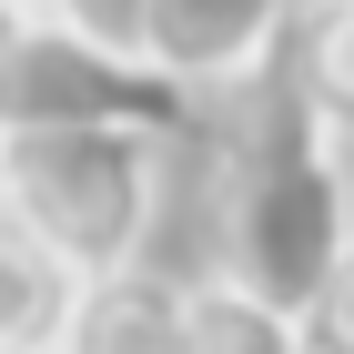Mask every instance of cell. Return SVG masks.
Wrapping results in <instances>:
<instances>
[{
	"label": "cell",
	"mask_w": 354,
	"mask_h": 354,
	"mask_svg": "<svg viewBox=\"0 0 354 354\" xmlns=\"http://www.w3.org/2000/svg\"><path fill=\"white\" fill-rule=\"evenodd\" d=\"M203 233H213V273L253 283L283 314H314L354 243V142L304 102L283 71L253 91H223L213 132H203Z\"/></svg>",
	"instance_id": "6da1fadb"
},
{
	"label": "cell",
	"mask_w": 354,
	"mask_h": 354,
	"mask_svg": "<svg viewBox=\"0 0 354 354\" xmlns=\"http://www.w3.org/2000/svg\"><path fill=\"white\" fill-rule=\"evenodd\" d=\"M162 132L132 122H51V132H10V223L41 233L71 273L142 263L152 243V203H162Z\"/></svg>",
	"instance_id": "7a4b0ae2"
},
{
	"label": "cell",
	"mask_w": 354,
	"mask_h": 354,
	"mask_svg": "<svg viewBox=\"0 0 354 354\" xmlns=\"http://www.w3.org/2000/svg\"><path fill=\"white\" fill-rule=\"evenodd\" d=\"M51 122H132L183 152L213 132V91H192L152 51L71 30L61 10H30V30L0 51V132H51Z\"/></svg>",
	"instance_id": "3957f363"
},
{
	"label": "cell",
	"mask_w": 354,
	"mask_h": 354,
	"mask_svg": "<svg viewBox=\"0 0 354 354\" xmlns=\"http://www.w3.org/2000/svg\"><path fill=\"white\" fill-rule=\"evenodd\" d=\"M294 10L304 0H152V21H142V51L183 71L192 91H253L283 61L294 41Z\"/></svg>",
	"instance_id": "277c9868"
},
{
	"label": "cell",
	"mask_w": 354,
	"mask_h": 354,
	"mask_svg": "<svg viewBox=\"0 0 354 354\" xmlns=\"http://www.w3.org/2000/svg\"><path fill=\"white\" fill-rule=\"evenodd\" d=\"M183 334H192V273L111 263L82 283L61 354H183Z\"/></svg>",
	"instance_id": "5b68a950"
},
{
	"label": "cell",
	"mask_w": 354,
	"mask_h": 354,
	"mask_svg": "<svg viewBox=\"0 0 354 354\" xmlns=\"http://www.w3.org/2000/svg\"><path fill=\"white\" fill-rule=\"evenodd\" d=\"M82 283L91 273H71L41 233H21V223L0 213V354H61Z\"/></svg>",
	"instance_id": "8992f818"
},
{
	"label": "cell",
	"mask_w": 354,
	"mask_h": 354,
	"mask_svg": "<svg viewBox=\"0 0 354 354\" xmlns=\"http://www.w3.org/2000/svg\"><path fill=\"white\" fill-rule=\"evenodd\" d=\"M183 354H314V334H304V314L263 304L253 283H233V273H192V334H183Z\"/></svg>",
	"instance_id": "52a82bcc"
},
{
	"label": "cell",
	"mask_w": 354,
	"mask_h": 354,
	"mask_svg": "<svg viewBox=\"0 0 354 354\" xmlns=\"http://www.w3.org/2000/svg\"><path fill=\"white\" fill-rule=\"evenodd\" d=\"M273 71L354 142V0H304V10H294V41H283Z\"/></svg>",
	"instance_id": "ba28073f"
},
{
	"label": "cell",
	"mask_w": 354,
	"mask_h": 354,
	"mask_svg": "<svg viewBox=\"0 0 354 354\" xmlns=\"http://www.w3.org/2000/svg\"><path fill=\"white\" fill-rule=\"evenodd\" d=\"M304 334H314V354H354V243H344V263H334V283L314 294Z\"/></svg>",
	"instance_id": "9c48e42d"
},
{
	"label": "cell",
	"mask_w": 354,
	"mask_h": 354,
	"mask_svg": "<svg viewBox=\"0 0 354 354\" xmlns=\"http://www.w3.org/2000/svg\"><path fill=\"white\" fill-rule=\"evenodd\" d=\"M51 10L91 41H122V51H142V21H152V0H51Z\"/></svg>",
	"instance_id": "30bf717a"
},
{
	"label": "cell",
	"mask_w": 354,
	"mask_h": 354,
	"mask_svg": "<svg viewBox=\"0 0 354 354\" xmlns=\"http://www.w3.org/2000/svg\"><path fill=\"white\" fill-rule=\"evenodd\" d=\"M21 30H30V10H21V0H0V51H10Z\"/></svg>",
	"instance_id": "8fae6325"
},
{
	"label": "cell",
	"mask_w": 354,
	"mask_h": 354,
	"mask_svg": "<svg viewBox=\"0 0 354 354\" xmlns=\"http://www.w3.org/2000/svg\"><path fill=\"white\" fill-rule=\"evenodd\" d=\"M0 213H10V132H0Z\"/></svg>",
	"instance_id": "7c38bea8"
},
{
	"label": "cell",
	"mask_w": 354,
	"mask_h": 354,
	"mask_svg": "<svg viewBox=\"0 0 354 354\" xmlns=\"http://www.w3.org/2000/svg\"><path fill=\"white\" fill-rule=\"evenodd\" d=\"M21 10H51V0H21Z\"/></svg>",
	"instance_id": "4fadbf2b"
}]
</instances>
